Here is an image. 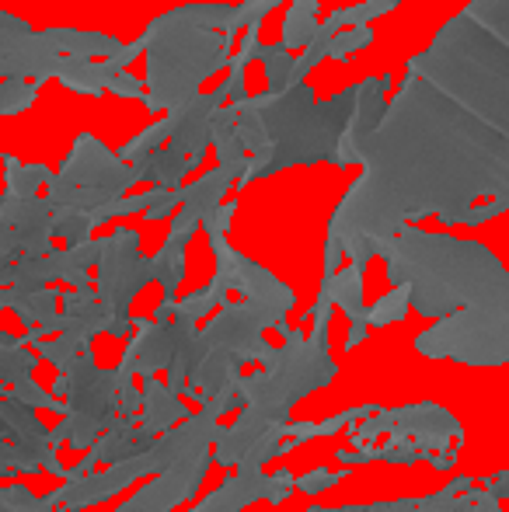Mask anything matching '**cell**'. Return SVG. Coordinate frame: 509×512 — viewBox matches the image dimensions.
Wrapping results in <instances>:
<instances>
[{
  "label": "cell",
  "instance_id": "obj_29",
  "mask_svg": "<svg viewBox=\"0 0 509 512\" xmlns=\"http://www.w3.org/2000/svg\"><path fill=\"white\" fill-rule=\"evenodd\" d=\"M262 67H265V84H269L272 95L286 91L293 84V67H297V56L283 46V42H272V46H262Z\"/></svg>",
  "mask_w": 509,
  "mask_h": 512
},
{
  "label": "cell",
  "instance_id": "obj_12",
  "mask_svg": "<svg viewBox=\"0 0 509 512\" xmlns=\"http://www.w3.org/2000/svg\"><path fill=\"white\" fill-rule=\"evenodd\" d=\"M0 251L7 258L49 255L53 251V206L46 196H11L0 199Z\"/></svg>",
  "mask_w": 509,
  "mask_h": 512
},
{
  "label": "cell",
  "instance_id": "obj_4",
  "mask_svg": "<svg viewBox=\"0 0 509 512\" xmlns=\"http://www.w3.org/2000/svg\"><path fill=\"white\" fill-rule=\"evenodd\" d=\"M356 108V84L328 102H318L311 84H290L286 91L272 95L262 91V122H265V150L248 157L245 175L238 178V189L258 182V178H272L283 168H297V164H332V154L339 147L342 133H346L349 119Z\"/></svg>",
  "mask_w": 509,
  "mask_h": 512
},
{
  "label": "cell",
  "instance_id": "obj_26",
  "mask_svg": "<svg viewBox=\"0 0 509 512\" xmlns=\"http://www.w3.org/2000/svg\"><path fill=\"white\" fill-rule=\"evenodd\" d=\"M332 300L349 321H370L367 317V304H363V269L360 265H342L335 272V286H332Z\"/></svg>",
  "mask_w": 509,
  "mask_h": 512
},
{
  "label": "cell",
  "instance_id": "obj_36",
  "mask_svg": "<svg viewBox=\"0 0 509 512\" xmlns=\"http://www.w3.org/2000/svg\"><path fill=\"white\" fill-rule=\"evenodd\" d=\"M42 81H28V77H4L0 81V115H18L39 98Z\"/></svg>",
  "mask_w": 509,
  "mask_h": 512
},
{
  "label": "cell",
  "instance_id": "obj_25",
  "mask_svg": "<svg viewBox=\"0 0 509 512\" xmlns=\"http://www.w3.org/2000/svg\"><path fill=\"white\" fill-rule=\"evenodd\" d=\"M318 11H321V0H290V11H286L283 18V35H279V42H283L290 53H297V49H304L307 42H311V35L318 32Z\"/></svg>",
  "mask_w": 509,
  "mask_h": 512
},
{
  "label": "cell",
  "instance_id": "obj_10",
  "mask_svg": "<svg viewBox=\"0 0 509 512\" xmlns=\"http://www.w3.org/2000/svg\"><path fill=\"white\" fill-rule=\"evenodd\" d=\"M98 279V304L109 317L129 314V304L147 283H154V265L140 251V234L129 227H116L109 237H102V258L95 265Z\"/></svg>",
  "mask_w": 509,
  "mask_h": 512
},
{
  "label": "cell",
  "instance_id": "obj_41",
  "mask_svg": "<svg viewBox=\"0 0 509 512\" xmlns=\"http://www.w3.org/2000/svg\"><path fill=\"white\" fill-rule=\"evenodd\" d=\"M349 478V467H339V471H332V467H314V471L300 474L297 478V492H307V495H321L328 492V488H335L339 481Z\"/></svg>",
  "mask_w": 509,
  "mask_h": 512
},
{
  "label": "cell",
  "instance_id": "obj_19",
  "mask_svg": "<svg viewBox=\"0 0 509 512\" xmlns=\"http://www.w3.org/2000/svg\"><path fill=\"white\" fill-rule=\"evenodd\" d=\"M241 370H245V363H241L238 356H231V352H220V349H210L203 359L196 363V370L189 373V384H185V398L199 401V405H206L210 398H217L220 391H227V387L238 384Z\"/></svg>",
  "mask_w": 509,
  "mask_h": 512
},
{
  "label": "cell",
  "instance_id": "obj_5",
  "mask_svg": "<svg viewBox=\"0 0 509 512\" xmlns=\"http://www.w3.org/2000/svg\"><path fill=\"white\" fill-rule=\"evenodd\" d=\"M143 56H147V112H175L196 95H203V81L217 70L231 67L234 39L217 28H206L199 18V4H182L157 14L147 25Z\"/></svg>",
  "mask_w": 509,
  "mask_h": 512
},
{
  "label": "cell",
  "instance_id": "obj_6",
  "mask_svg": "<svg viewBox=\"0 0 509 512\" xmlns=\"http://www.w3.org/2000/svg\"><path fill=\"white\" fill-rule=\"evenodd\" d=\"M133 185H140L133 164L112 154L98 136L81 133L70 147L60 171H53L46 182V203L53 209H98L112 199L126 196Z\"/></svg>",
  "mask_w": 509,
  "mask_h": 512
},
{
  "label": "cell",
  "instance_id": "obj_11",
  "mask_svg": "<svg viewBox=\"0 0 509 512\" xmlns=\"http://www.w3.org/2000/svg\"><path fill=\"white\" fill-rule=\"evenodd\" d=\"M210 464H213V443H196L178 460H171L161 474H154V478L116 512H168V509L182 506V502H189L192 495L199 492Z\"/></svg>",
  "mask_w": 509,
  "mask_h": 512
},
{
  "label": "cell",
  "instance_id": "obj_52",
  "mask_svg": "<svg viewBox=\"0 0 509 512\" xmlns=\"http://www.w3.org/2000/svg\"><path fill=\"white\" fill-rule=\"evenodd\" d=\"M21 345V335H11V331H0V349H14Z\"/></svg>",
  "mask_w": 509,
  "mask_h": 512
},
{
  "label": "cell",
  "instance_id": "obj_27",
  "mask_svg": "<svg viewBox=\"0 0 509 512\" xmlns=\"http://www.w3.org/2000/svg\"><path fill=\"white\" fill-rule=\"evenodd\" d=\"M53 171L46 164H25L14 154H4V182L11 196H39V189L49 182Z\"/></svg>",
  "mask_w": 509,
  "mask_h": 512
},
{
  "label": "cell",
  "instance_id": "obj_1",
  "mask_svg": "<svg viewBox=\"0 0 509 512\" xmlns=\"http://www.w3.org/2000/svg\"><path fill=\"white\" fill-rule=\"evenodd\" d=\"M363 175L328 220L325 241L367 269L401 227L496 199L509 209V0H471L436 32L384 122L363 143Z\"/></svg>",
  "mask_w": 509,
  "mask_h": 512
},
{
  "label": "cell",
  "instance_id": "obj_43",
  "mask_svg": "<svg viewBox=\"0 0 509 512\" xmlns=\"http://www.w3.org/2000/svg\"><path fill=\"white\" fill-rule=\"evenodd\" d=\"M415 506H419V499H394V502H370V506H339V509L311 506L304 512H412Z\"/></svg>",
  "mask_w": 509,
  "mask_h": 512
},
{
  "label": "cell",
  "instance_id": "obj_48",
  "mask_svg": "<svg viewBox=\"0 0 509 512\" xmlns=\"http://www.w3.org/2000/svg\"><path fill=\"white\" fill-rule=\"evenodd\" d=\"M482 488L492 495V499H509V471H499V474H492V478H485L482 481Z\"/></svg>",
  "mask_w": 509,
  "mask_h": 512
},
{
  "label": "cell",
  "instance_id": "obj_32",
  "mask_svg": "<svg viewBox=\"0 0 509 512\" xmlns=\"http://www.w3.org/2000/svg\"><path fill=\"white\" fill-rule=\"evenodd\" d=\"M32 349L39 352V359L53 363L56 373H63L84 349H91V345L84 342V338H77V335H56V338H42V342H35Z\"/></svg>",
  "mask_w": 509,
  "mask_h": 512
},
{
  "label": "cell",
  "instance_id": "obj_47",
  "mask_svg": "<svg viewBox=\"0 0 509 512\" xmlns=\"http://www.w3.org/2000/svg\"><path fill=\"white\" fill-rule=\"evenodd\" d=\"M468 512H503V506H499V499H492L482 485L478 488L471 485V509Z\"/></svg>",
  "mask_w": 509,
  "mask_h": 512
},
{
  "label": "cell",
  "instance_id": "obj_51",
  "mask_svg": "<svg viewBox=\"0 0 509 512\" xmlns=\"http://www.w3.org/2000/svg\"><path fill=\"white\" fill-rule=\"evenodd\" d=\"M0 464L14 467V443L7 436H0Z\"/></svg>",
  "mask_w": 509,
  "mask_h": 512
},
{
  "label": "cell",
  "instance_id": "obj_39",
  "mask_svg": "<svg viewBox=\"0 0 509 512\" xmlns=\"http://www.w3.org/2000/svg\"><path fill=\"white\" fill-rule=\"evenodd\" d=\"M7 394H11V398H18L21 405H28V408H49V411H60V415H67V401H60L56 394L42 391V387L35 384V377L14 380V384L7 387Z\"/></svg>",
  "mask_w": 509,
  "mask_h": 512
},
{
  "label": "cell",
  "instance_id": "obj_46",
  "mask_svg": "<svg viewBox=\"0 0 509 512\" xmlns=\"http://www.w3.org/2000/svg\"><path fill=\"white\" fill-rule=\"evenodd\" d=\"M283 4V0H241L238 4V18H241V25H262L265 21V14L269 11H276V7Z\"/></svg>",
  "mask_w": 509,
  "mask_h": 512
},
{
  "label": "cell",
  "instance_id": "obj_50",
  "mask_svg": "<svg viewBox=\"0 0 509 512\" xmlns=\"http://www.w3.org/2000/svg\"><path fill=\"white\" fill-rule=\"evenodd\" d=\"M14 283V258H7L0 251V286H11Z\"/></svg>",
  "mask_w": 509,
  "mask_h": 512
},
{
  "label": "cell",
  "instance_id": "obj_2",
  "mask_svg": "<svg viewBox=\"0 0 509 512\" xmlns=\"http://www.w3.org/2000/svg\"><path fill=\"white\" fill-rule=\"evenodd\" d=\"M377 255L384 258L391 286H408V304L429 321L454 310L509 314V272L485 244L408 223L387 237Z\"/></svg>",
  "mask_w": 509,
  "mask_h": 512
},
{
  "label": "cell",
  "instance_id": "obj_40",
  "mask_svg": "<svg viewBox=\"0 0 509 512\" xmlns=\"http://www.w3.org/2000/svg\"><path fill=\"white\" fill-rule=\"evenodd\" d=\"M370 42H374V28H370V25L342 28V32H335L332 46H328V56H332V60H349L353 53L367 49Z\"/></svg>",
  "mask_w": 509,
  "mask_h": 512
},
{
  "label": "cell",
  "instance_id": "obj_31",
  "mask_svg": "<svg viewBox=\"0 0 509 512\" xmlns=\"http://www.w3.org/2000/svg\"><path fill=\"white\" fill-rule=\"evenodd\" d=\"M95 234V220L88 209H53V237H60L63 244H84Z\"/></svg>",
  "mask_w": 509,
  "mask_h": 512
},
{
  "label": "cell",
  "instance_id": "obj_33",
  "mask_svg": "<svg viewBox=\"0 0 509 512\" xmlns=\"http://www.w3.org/2000/svg\"><path fill=\"white\" fill-rule=\"evenodd\" d=\"M168 136H171V119L164 115V119H157L154 126H147L143 133H136L129 143H123V147H119V157H123L126 164H133V161H140V157L161 150L164 143H168Z\"/></svg>",
  "mask_w": 509,
  "mask_h": 512
},
{
  "label": "cell",
  "instance_id": "obj_42",
  "mask_svg": "<svg viewBox=\"0 0 509 512\" xmlns=\"http://www.w3.org/2000/svg\"><path fill=\"white\" fill-rule=\"evenodd\" d=\"M258 28H262V25H248L245 32H241L238 53L231 56V67H227V70H238V74H245L248 63L262 56V39H258Z\"/></svg>",
  "mask_w": 509,
  "mask_h": 512
},
{
  "label": "cell",
  "instance_id": "obj_35",
  "mask_svg": "<svg viewBox=\"0 0 509 512\" xmlns=\"http://www.w3.org/2000/svg\"><path fill=\"white\" fill-rule=\"evenodd\" d=\"M56 279V265L49 255H25L14 262V283L11 286H25V290H39L49 286Z\"/></svg>",
  "mask_w": 509,
  "mask_h": 512
},
{
  "label": "cell",
  "instance_id": "obj_3",
  "mask_svg": "<svg viewBox=\"0 0 509 512\" xmlns=\"http://www.w3.org/2000/svg\"><path fill=\"white\" fill-rule=\"evenodd\" d=\"M339 373L332 352H328V328L311 324V335L290 328L283 345L272 349L262 370L241 373L234 391L241 398L238 418L231 425H220L213 439V464L238 467V460L276 425L290 422V408L307 398L318 387H328Z\"/></svg>",
  "mask_w": 509,
  "mask_h": 512
},
{
  "label": "cell",
  "instance_id": "obj_8",
  "mask_svg": "<svg viewBox=\"0 0 509 512\" xmlns=\"http://www.w3.org/2000/svg\"><path fill=\"white\" fill-rule=\"evenodd\" d=\"M210 248H213V258H217V272H213L210 286L217 290L220 307L231 300V293H241V300H248V304L262 314L265 328H276L286 335V331H290L286 328V314L297 304V293H293L283 279L272 276L265 265H258L255 258L234 251L227 234L210 237Z\"/></svg>",
  "mask_w": 509,
  "mask_h": 512
},
{
  "label": "cell",
  "instance_id": "obj_22",
  "mask_svg": "<svg viewBox=\"0 0 509 512\" xmlns=\"http://www.w3.org/2000/svg\"><path fill=\"white\" fill-rule=\"evenodd\" d=\"M234 182H238V178H234L227 168L206 171V175H199V182L182 185V206L178 209H185V213H192V216L203 220L206 213H213V209L224 203L227 192L234 189Z\"/></svg>",
  "mask_w": 509,
  "mask_h": 512
},
{
  "label": "cell",
  "instance_id": "obj_30",
  "mask_svg": "<svg viewBox=\"0 0 509 512\" xmlns=\"http://www.w3.org/2000/svg\"><path fill=\"white\" fill-rule=\"evenodd\" d=\"M398 4L401 0H363V4H353V7H339V11H332L325 21L335 32H342V28H353V25H370V21L391 14Z\"/></svg>",
  "mask_w": 509,
  "mask_h": 512
},
{
  "label": "cell",
  "instance_id": "obj_24",
  "mask_svg": "<svg viewBox=\"0 0 509 512\" xmlns=\"http://www.w3.org/2000/svg\"><path fill=\"white\" fill-rule=\"evenodd\" d=\"M185 248H189V241L164 237L161 251L150 255V265H154V283H161L164 300H178V286H182V279H185Z\"/></svg>",
  "mask_w": 509,
  "mask_h": 512
},
{
  "label": "cell",
  "instance_id": "obj_44",
  "mask_svg": "<svg viewBox=\"0 0 509 512\" xmlns=\"http://www.w3.org/2000/svg\"><path fill=\"white\" fill-rule=\"evenodd\" d=\"M234 209H238V203H234V199H224L213 213H206L203 216V234L206 237L227 234V230H231V220H234Z\"/></svg>",
  "mask_w": 509,
  "mask_h": 512
},
{
  "label": "cell",
  "instance_id": "obj_7",
  "mask_svg": "<svg viewBox=\"0 0 509 512\" xmlns=\"http://www.w3.org/2000/svg\"><path fill=\"white\" fill-rule=\"evenodd\" d=\"M426 359H454L464 366H506L509 363V314L489 310H454L433 321L415 338Z\"/></svg>",
  "mask_w": 509,
  "mask_h": 512
},
{
  "label": "cell",
  "instance_id": "obj_9",
  "mask_svg": "<svg viewBox=\"0 0 509 512\" xmlns=\"http://www.w3.org/2000/svg\"><path fill=\"white\" fill-rule=\"evenodd\" d=\"M384 436L387 443L419 446L429 460L433 453H457V446L464 443V425L447 408L433 405V401H422V405H405V408H377L374 415L349 429L353 446H367Z\"/></svg>",
  "mask_w": 509,
  "mask_h": 512
},
{
  "label": "cell",
  "instance_id": "obj_21",
  "mask_svg": "<svg viewBox=\"0 0 509 512\" xmlns=\"http://www.w3.org/2000/svg\"><path fill=\"white\" fill-rule=\"evenodd\" d=\"M119 70L112 67L109 60H81V56H63L60 67H56V81L63 88L77 91V95H88V98H102L109 95V84Z\"/></svg>",
  "mask_w": 509,
  "mask_h": 512
},
{
  "label": "cell",
  "instance_id": "obj_45",
  "mask_svg": "<svg viewBox=\"0 0 509 512\" xmlns=\"http://www.w3.org/2000/svg\"><path fill=\"white\" fill-rule=\"evenodd\" d=\"M109 91L119 98H133V102H143V98H147V84H143L140 77L129 74V70H119V74L112 77Z\"/></svg>",
  "mask_w": 509,
  "mask_h": 512
},
{
  "label": "cell",
  "instance_id": "obj_34",
  "mask_svg": "<svg viewBox=\"0 0 509 512\" xmlns=\"http://www.w3.org/2000/svg\"><path fill=\"white\" fill-rule=\"evenodd\" d=\"M39 366V352L28 345H14V349H0V394L21 377H32V370Z\"/></svg>",
  "mask_w": 509,
  "mask_h": 512
},
{
  "label": "cell",
  "instance_id": "obj_13",
  "mask_svg": "<svg viewBox=\"0 0 509 512\" xmlns=\"http://www.w3.org/2000/svg\"><path fill=\"white\" fill-rule=\"evenodd\" d=\"M67 380V415L88 418L98 422L102 429H109L119 418V391H116V370H102L91 356V349H84L74 363L63 370Z\"/></svg>",
  "mask_w": 509,
  "mask_h": 512
},
{
  "label": "cell",
  "instance_id": "obj_18",
  "mask_svg": "<svg viewBox=\"0 0 509 512\" xmlns=\"http://www.w3.org/2000/svg\"><path fill=\"white\" fill-rule=\"evenodd\" d=\"M387 88H391V77L381 74V77H367L363 84H356V108H353V119H349L346 133H342L339 147L332 154V164L339 168H353L360 164V154H363V143L381 129L384 122V112H387Z\"/></svg>",
  "mask_w": 509,
  "mask_h": 512
},
{
  "label": "cell",
  "instance_id": "obj_16",
  "mask_svg": "<svg viewBox=\"0 0 509 512\" xmlns=\"http://www.w3.org/2000/svg\"><path fill=\"white\" fill-rule=\"evenodd\" d=\"M227 102V84H220L210 95H196L192 102H185L182 108L168 112L171 119V136L164 143L171 157L189 164V171L203 168L206 150L213 147V115L217 108Z\"/></svg>",
  "mask_w": 509,
  "mask_h": 512
},
{
  "label": "cell",
  "instance_id": "obj_28",
  "mask_svg": "<svg viewBox=\"0 0 509 512\" xmlns=\"http://www.w3.org/2000/svg\"><path fill=\"white\" fill-rule=\"evenodd\" d=\"M471 485H475V478L461 474V478H454L447 488L419 499V506L412 512H468L471 509Z\"/></svg>",
  "mask_w": 509,
  "mask_h": 512
},
{
  "label": "cell",
  "instance_id": "obj_14",
  "mask_svg": "<svg viewBox=\"0 0 509 512\" xmlns=\"http://www.w3.org/2000/svg\"><path fill=\"white\" fill-rule=\"evenodd\" d=\"M265 321L262 314L248 304V300H227L224 307L213 314V321L203 328V338L210 349L231 352L241 363H258L272 356V345L265 342Z\"/></svg>",
  "mask_w": 509,
  "mask_h": 512
},
{
  "label": "cell",
  "instance_id": "obj_23",
  "mask_svg": "<svg viewBox=\"0 0 509 512\" xmlns=\"http://www.w3.org/2000/svg\"><path fill=\"white\" fill-rule=\"evenodd\" d=\"M4 297H7V310H14L25 328H39V324H49L60 314V293L49 290V286H39V290L4 286Z\"/></svg>",
  "mask_w": 509,
  "mask_h": 512
},
{
  "label": "cell",
  "instance_id": "obj_17",
  "mask_svg": "<svg viewBox=\"0 0 509 512\" xmlns=\"http://www.w3.org/2000/svg\"><path fill=\"white\" fill-rule=\"evenodd\" d=\"M199 324L189 317H168V321H143L136 317V328L129 335V349L136 356V377H157L161 370H168L171 359L196 338Z\"/></svg>",
  "mask_w": 509,
  "mask_h": 512
},
{
  "label": "cell",
  "instance_id": "obj_20",
  "mask_svg": "<svg viewBox=\"0 0 509 512\" xmlns=\"http://www.w3.org/2000/svg\"><path fill=\"white\" fill-rule=\"evenodd\" d=\"M189 405H182L175 391H171L164 380L157 377H143V408H140V425L154 436L175 429L182 418H189Z\"/></svg>",
  "mask_w": 509,
  "mask_h": 512
},
{
  "label": "cell",
  "instance_id": "obj_15",
  "mask_svg": "<svg viewBox=\"0 0 509 512\" xmlns=\"http://www.w3.org/2000/svg\"><path fill=\"white\" fill-rule=\"evenodd\" d=\"M290 492H297V478H293L286 467H283V471H276V474H265L262 467L241 460V464L234 467L231 478H227L224 485L213 488V492L192 509H196V512H241V509L252 506V502H258V499L279 506V502L290 499Z\"/></svg>",
  "mask_w": 509,
  "mask_h": 512
},
{
  "label": "cell",
  "instance_id": "obj_37",
  "mask_svg": "<svg viewBox=\"0 0 509 512\" xmlns=\"http://www.w3.org/2000/svg\"><path fill=\"white\" fill-rule=\"evenodd\" d=\"M408 310H412V304H408V286H391V293H384V297L367 310L370 328H387V324L405 321Z\"/></svg>",
  "mask_w": 509,
  "mask_h": 512
},
{
  "label": "cell",
  "instance_id": "obj_49",
  "mask_svg": "<svg viewBox=\"0 0 509 512\" xmlns=\"http://www.w3.org/2000/svg\"><path fill=\"white\" fill-rule=\"evenodd\" d=\"M367 331H370V321H353V324H349L346 349H356L360 342H367Z\"/></svg>",
  "mask_w": 509,
  "mask_h": 512
},
{
  "label": "cell",
  "instance_id": "obj_38",
  "mask_svg": "<svg viewBox=\"0 0 509 512\" xmlns=\"http://www.w3.org/2000/svg\"><path fill=\"white\" fill-rule=\"evenodd\" d=\"M56 499L53 495H32V488L25 485H7L0 488V512H53Z\"/></svg>",
  "mask_w": 509,
  "mask_h": 512
},
{
  "label": "cell",
  "instance_id": "obj_53",
  "mask_svg": "<svg viewBox=\"0 0 509 512\" xmlns=\"http://www.w3.org/2000/svg\"><path fill=\"white\" fill-rule=\"evenodd\" d=\"M0 436H7V429H4V394H0Z\"/></svg>",
  "mask_w": 509,
  "mask_h": 512
}]
</instances>
